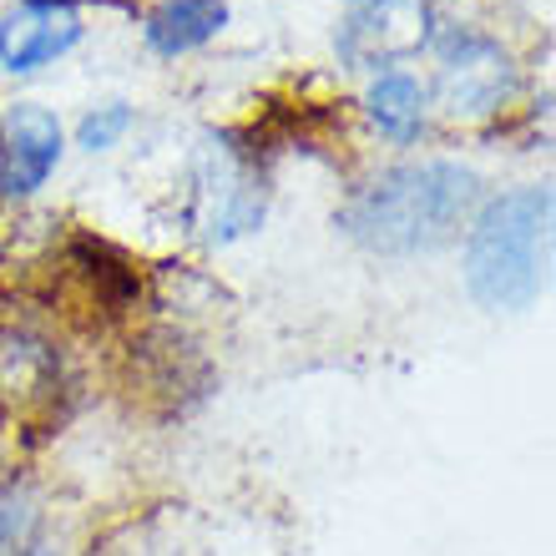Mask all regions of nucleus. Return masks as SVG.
<instances>
[{"label": "nucleus", "instance_id": "nucleus-1", "mask_svg": "<svg viewBox=\"0 0 556 556\" xmlns=\"http://www.w3.org/2000/svg\"><path fill=\"white\" fill-rule=\"evenodd\" d=\"M481 203L485 188L476 167L451 157H410L354 182L334 223L354 249L375 258H420L460 243Z\"/></svg>", "mask_w": 556, "mask_h": 556}, {"label": "nucleus", "instance_id": "nucleus-2", "mask_svg": "<svg viewBox=\"0 0 556 556\" xmlns=\"http://www.w3.org/2000/svg\"><path fill=\"white\" fill-rule=\"evenodd\" d=\"M460 283L485 314H531L552 283V182H516L476 207Z\"/></svg>", "mask_w": 556, "mask_h": 556}, {"label": "nucleus", "instance_id": "nucleus-3", "mask_svg": "<svg viewBox=\"0 0 556 556\" xmlns=\"http://www.w3.org/2000/svg\"><path fill=\"white\" fill-rule=\"evenodd\" d=\"M430 51H435V81H425V91H430V112H440L445 122L476 127L516 102L521 66L501 36L476 26H440Z\"/></svg>", "mask_w": 556, "mask_h": 556}, {"label": "nucleus", "instance_id": "nucleus-4", "mask_svg": "<svg viewBox=\"0 0 556 556\" xmlns=\"http://www.w3.org/2000/svg\"><path fill=\"white\" fill-rule=\"evenodd\" d=\"M188 203H192L188 207L192 233L203 238L207 249H228V243L264 228L268 182L258 173V162L243 152V142L207 132L198 142V152H192Z\"/></svg>", "mask_w": 556, "mask_h": 556}, {"label": "nucleus", "instance_id": "nucleus-5", "mask_svg": "<svg viewBox=\"0 0 556 556\" xmlns=\"http://www.w3.org/2000/svg\"><path fill=\"white\" fill-rule=\"evenodd\" d=\"M435 30V0H344L334 56L344 72H395L430 51Z\"/></svg>", "mask_w": 556, "mask_h": 556}, {"label": "nucleus", "instance_id": "nucleus-6", "mask_svg": "<svg viewBox=\"0 0 556 556\" xmlns=\"http://www.w3.org/2000/svg\"><path fill=\"white\" fill-rule=\"evenodd\" d=\"M87 41L81 0H15L0 11V72L36 76Z\"/></svg>", "mask_w": 556, "mask_h": 556}, {"label": "nucleus", "instance_id": "nucleus-7", "mask_svg": "<svg viewBox=\"0 0 556 556\" xmlns=\"http://www.w3.org/2000/svg\"><path fill=\"white\" fill-rule=\"evenodd\" d=\"M66 157V127L51 106L11 102L0 112V198L26 203L51 182Z\"/></svg>", "mask_w": 556, "mask_h": 556}, {"label": "nucleus", "instance_id": "nucleus-8", "mask_svg": "<svg viewBox=\"0 0 556 556\" xmlns=\"http://www.w3.org/2000/svg\"><path fill=\"white\" fill-rule=\"evenodd\" d=\"M61 390V344L30 324L0 329V405H41Z\"/></svg>", "mask_w": 556, "mask_h": 556}, {"label": "nucleus", "instance_id": "nucleus-9", "mask_svg": "<svg viewBox=\"0 0 556 556\" xmlns=\"http://www.w3.org/2000/svg\"><path fill=\"white\" fill-rule=\"evenodd\" d=\"M359 112H365L369 132L390 147H415L430 132V91L415 72L395 66V72H375L359 91Z\"/></svg>", "mask_w": 556, "mask_h": 556}, {"label": "nucleus", "instance_id": "nucleus-10", "mask_svg": "<svg viewBox=\"0 0 556 556\" xmlns=\"http://www.w3.org/2000/svg\"><path fill=\"white\" fill-rule=\"evenodd\" d=\"M228 21H233L228 0H157L142 15V46L162 61H182L218 41Z\"/></svg>", "mask_w": 556, "mask_h": 556}, {"label": "nucleus", "instance_id": "nucleus-11", "mask_svg": "<svg viewBox=\"0 0 556 556\" xmlns=\"http://www.w3.org/2000/svg\"><path fill=\"white\" fill-rule=\"evenodd\" d=\"M137 112L127 102H102L91 106L87 117L76 122V147L87 152V157H102V152H112V147H122V137L132 132Z\"/></svg>", "mask_w": 556, "mask_h": 556}, {"label": "nucleus", "instance_id": "nucleus-12", "mask_svg": "<svg viewBox=\"0 0 556 556\" xmlns=\"http://www.w3.org/2000/svg\"><path fill=\"white\" fill-rule=\"evenodd\" d=\"M11 556H61V552H56V542H51V536H41V542L21 546V552H11Z\"/></svg>", "mask_w": 556, "mask_h": 556}]
</instances>
